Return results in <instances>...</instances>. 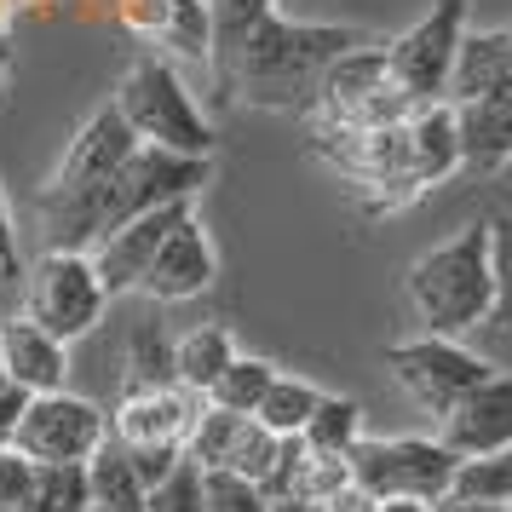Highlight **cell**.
Returning <instances> with one entry per match:
<instances>
[{
  "mask_svg": "<svg viewBox=\"0 0 512 512\" xmlns=\"http://www.w3.org/2000/svg\"><path fill=\"white\" fill-rule=\"evenodd\" d=\"M357 41L369 35L351 24H300V18L265 12L248 29V41L236 47L225 98H242L254 110H282V116H311L323 70Z\"/></svg>",
  "mask_w": 512,
  "mask_h": 512,
  "instance_id": "6da1fadb",
  "label": "cell"
},
{
  "mask_svg": "<svg viewBox=\"0 0 512 512\" xmlns=\"http://www.w3.org/2000/svg\"><path fill=\"white\" fill-rule=\"evenodd\" d=\"M403 294L415 311L420 334H449L461 340L472 328H489V305H495V277H489V225L472 219L455 236H443L438 248L403 271Z\"/></svg>",
  "mask_w": 512,
  "mask_h": 512,
  "instance_id": "7a4b0ae2",
  "label": "cell"
},
{
  "mask_svg": "<svg viewBox=\"0 0 512 512\" xmlns=\"http://www.w3.org/2000/svg\"><path fill=\"white\" fill-rule=\"evenodd\" d=\"M110 104L121 110V121L133 127L139 144H162V150H179V156H213L208 110L196 104L185 70L173 58H162V52L139 58L133 70L121 75Z\"/></svg>",
  "mask_w": 512,
  "mask_h": 512,
  "instance_id": "3957f363",
  "label": "cell"
},
{
  "mask_svg": "<svg viewBox=\"0 0 512 512\" xmlns=\"http://www.w3.org/2000/svg\"><path fill=\"white\" fill-rule=\"evenodd\" d=\"M455 461L438 438H363L346 449L351 489H363L369 501H420V507H443L449 501V478Z\"/></svg>",
  "mask_w": 512,
  "mask_h": 512,
  "instance_id": "277c9868",
  "label": "cell"
},
{
  "mask_svg": "<svg viewBox=\"0 0 512 512\" xmlns=\"http://www.w3.org/2000/svg\"><path fill=\"white\" fill-rule=\"evenodd\" d=\"M104 282L93 271V254H75V248H47L24 271V317L35 328H47L52 340L75 346L81 334H93L104 323Z\"/></svg>",
  "mask_w": 512,
  "mask_h": 512,
  "instance_id": "5b68a950",
  "label": "cell"
},
{
  "mask_svg": "<svg viewBox=\"0 0 512 512\" xmlns=\"http://www.w3.org/2000/svg\"><path fill=\"white\" fill-rule=\"evenodd\" d=\"M213 179V156H179L162 144H133V156L104 190V231H116L139 213L173 208V202H196L202 185Z\"/></svg>",
  "mask_w": 512,
  "mask_h": 512,
  "instance_id": "8992f818",
  "label": "cell"
},
{
  "mask_svg": "<svg viewBox=\"0 0 512 512\" xmlns=\"http://www.w3.org/2000/svg\"><path fill=\"white\" fill-rule=\"evenodd\" d=\"M466 35V0H432L415 24L386 41V70L392 87L409 104H432L449 98V70H455V52Z\"/></svg>",
  "mask_w": 512,
  "mask_h": 512,
  "instance_id": "52a82bcc",
  "label": "cell"
},
{
  "mask_svg": "<svg viewBox=\"0 0 512 512\" xmlns=\"http://www.w3.org/2000/svg\"><path fill=\"white\" fill-rule=\"evenodd\" d=\"M386 369H392V380L415 397L426 415L443 420L489 369H495V363H484L472 346L449 340V334H415V340L386 346Z\"/></svg>",
  "mask_w": 512,
  "mask_h": 512,
  "instance_id": "ba28073f",
  "label": "cell"
},
{
  "mask_svg": "<svg viewBox=\"0 0 512 512\" xmlns=\"http://www.w3.org/2000/svg\"><path fill=\"white\" fill-rule=\"evenodd\" d=\"M110 432V409H98L93 397L64 392H35L29 409L18 415V432H12V449L29 455L35 466H58V461H87Z\"/></svg>",
  "mask_w": 512,
  "mask_h": 512,
  "instance_id": "9c48e42d",
  "label": "cell"
},
{
  "mask_svg": "<svg viewBox=\"0 0 512 512\" xmlns=\"http://www.w3.org/2000/svg\"><path fill=\"white\" fill-rule=\"evenodd\" d=\"M213 277H219V254H213L202 219L190 213V219H179V225L162 236V248H156V259L144 265L139 288L156 305H179V300H202V294L213 288Z\"/></svg>",
  "mask_w": 512,
  "mask_h": 512,
  "instance_id": "30bf717a",
  "label": "cell"
},
{
  "mask_svg": "<svg viewBox=\"0 0 512 512\" xmlns=\"http://www.w3.org/2000/svg\"><path fill=\"white\" fill-rule=\"evenodd\" d=\"M438 443L449 455H495L512 449V374L489 369L472 392L438 420Z\"/></svg>",
  "mask_w": 512,
  "mask_h": 512,
  "instance_id": "8fae6325",
  "label": "cell"
},
{
  "mask_svg": "<svg viewBox=\"0 0 512 512\" xmlns=\"http://www.w3.org/2000/svg\"><path fill=\"white\" fill-rule=\"evenodd\" d=\"M179 219H190V202H173V208H156V213H139V219H127V225H116V231L98 236V242H93V271H98V282H104V294H110V300L139 288L144 265L156 259L162 236L173 231Z\"/></svg>",
  "mask_w": 512,
  "mask_h": 512,
  "instance_id": "7c38bea8",
  "label": "cell"
},
{
  "mask_svg": "<svg viewBox=\"0 0 512 512\" xmlns=\"http://www.w3.org/2000/svg\"><path fill=\"white\" fill-rule=\"evenodd\" d=\"M208 397L185 392V386H162V392H121L110 409V438L116 443H179L185 449L190 426L202 415Z\"/></svg>",
  "mask_w": 512,
  "mask_h": 512,
  "instance_id": "4fadbf2b",
  "label": "cell"
},
{
  "mask_svg": "<svg viewBox=\"0 0 512 512\" xmlns=\"http://www.w3.org/2000/svg\"><path fill=\"white\" fill-rule=\"evenodd\" d=\"M455 133L466 173H501L512 162V81L455 104Z\"/></svg>",
  "mask_w": 512,
  "mask_h": 512,
  "instance_id": "5bb4252c",
  "label": "cell"
},
{
  "mask_svg": "<svg viewBox=\"0 0 512 512\" xmlns=\"http://www.w3.org/2000/svg\"><path fill=\"white\" fill-rule=\"evenodd\" d=\"M0 369L12 386L35 392H64L70 386V346L52 340L47 328H35L29 317H12L0 323Z\"/></svg>",
  "mask_w": 512,
  "mask_h": 512,
  "instance_id": "9a60e30c",
  "label": "cell"
},
{
  "mask_svg": "<svg viewBox=\"0 0 512 512\" xmlns=\"http://www.w3.org/2000/svg\"><path fill=\"white\" fill-rule=\"evenodd\" d=\"M409 179L420 190L443 185L449 173H461V133H455V104L449 98H432V104H415L409 121Z\"/></svg>",
  "mask_w": 512,
  "mask_h": 512,
  "instance_id": "2e32d148",
  "label": "cell"
},
{
  "mask_svg": "<svg viewBox=\"0 0 512 512\" xmlns=\"http://www.w3.org/2000/svg\"><path fill=\"white\" fill-rule=\"evenodd\" d=\"M501 81H512V29H466L449 70V104H466Z\"/></svg>",
  "mask_w": 512,
  "mask_h": 512,
  "instance_id": "e0dca14e",
  "label": "cell"
},
{
  "mask_svg": "<svg viewBox=\"0 0 512 512\" xmlns=\"http://www.w3.org/2000/svg\"><path fill=\"white\" fill-rule=\"evenodd\" d=\"M231 357H236L231 328L225 323H196V328H185V334L173 340V380H179L185 392L208 397L213 380L231 369Z\"/></svg>",
  "mask_w": 512,
  "mask_h": 512,
  "instance_id": "ac0fdd59",
  "label": "cell"
},
{
  "mask_svg": "<svg viewBox=\"0 0 512 512\" xmlns=\"http://www.w3.org/2000/svg\"><path fill=\"white\" fill-rule=\"evenodd\" d=\"M179 386L173 380V334L156 317L127 328V346H121V392H162Z\"/></svg>",
  "mask_w": 512,
  "mask_h": 512,
  "instance_id": "d6986e66",
  "label": "cell"
},
{
  "mask_svg": "<svg viewBox=\"0 0 512 512\" xmlns=\"http://www.w3.org/2000/svg\"><path fill=\"white\" fill-rule=\"evenodd\" d=\"M156 47H162V58L185 64V70H208V64H213L208 0H167L162 24H156Z\"/></svg>",
  "mask_w": 512,
  "mask_h": 512,
  "instance_id": "ffe728a7",
  "label": "cell"
},
{
  "mask_svg": "<svg viewBox=\"0 0 512 512\" xmlns=\"http://www.w3.org/2000/svg\"><path fill=\"white\" fill-rule=\"evenodd\" d=\"M87 484H93V507H110V512H144V495H150V489L139 484L133 461H127V449H121L110 432H104V443L87 455Z\"/></svg>",
  "mask_w": 512,
  "mask_h": 512,
  "instance_id": "44dd1931",
  "label": "cell"
},
{
  "mask_svg": "<svg viewBox=\"0 0 512 512\" xmlns=\"http://www.w3.org/2000/svg\"><path fill=\"white\" fill-rule=\"evenodd\" d=\"M277 12V0H208V18H213V81H219V98H225V75H231V58L236 47L248 41V29Z\"/></svg>",
  "mask_w": 512,
  "mask_h": 512,
  "instance_id": "7402d4cb",
  "label": "cell"
},
{
  "mask_svg": "<svg viewBox=\"0 0 512 512\" xmlns=\"http://www.w3.org/2000/svg\"><path fill=\"white\" fill-rule=\"evenodd\" d=\"M300 438H305L311 455H346L351 443L363 438V403H357V397H328L323 392Z\"/></svg>",
  "mask_w": 512,
  "mask_h": 512,
  "instance_id": "603a6c76",
  "label": "cell"
},
{
  "mask_svg": "<svg viewBox=\"0 0 512 512\" xmlns=\"http://www.w3.org/2000/svg\"><path fill=\"white\" fill-rule=\"evenodd\" d=\"M317 386L311 380H300V374H277L271 380V392L259 397L254 420L265 426V432H277V438H300L305 420H311V409H317Z\"/></svg>",
  "mask_w": 512,
  "mask_h": 512,
  "instance_id": "cb8c5ba5",
  "label": "cell"
},
{
  "mask_svg": "<svg viewBox=\"0 0 512 512\" xmlns=\"http://www.w3.org/2000/svg\"><path fill=\"white\" fill-rule=\"evenodd\" d=\"M242 420L248 415H231V409L202 403V415H196V426H190V438H185V461H196L202 472H225L236 438H242Z\"/></svg>",
  "mask_w": 512,
  "mask_h": 512,
  "instance_id": "d4e9b609",
  "label": "cell"
},
{
  "mask_svg": "<svg viewBox=\"0 0 512 512\" xmlns=\"http://www.w3.org/2000/svg\"><path fill=\"white\" fill-rule=\"evenodd\" d=\"M449 501H512V449H495V455H466V461H455Z\"/></svg>",
  "mask_w": 512,
  "mask_h": 512,
  "instance_id": "484cf974",
  "label": "cell"
},
{
  "mask_svg": "<svg viewBox=\"0 0 512 512\" xmlns=\"http://www.w3.org/2000/svg\"><path fill=\"white\" fill-rule=\"evenodd\" d=\"M271 380H277V369H271L265 357H242V351H236L231 369L213 380L208 403H213V409H231V415H254L259 397L271 392Z\"/></svg>",
  "mask_w": 512,
  "mask_h": 512,
  "instance_id": "4316f807",
  "label": "cell"
},
{
  "mask_svg": "<svg viewBox=\"0 0 512 512\" xmlns=\"http://www.w3.org/2000/svg\"><path fill=\"white\" fill-rule=\"evenodd\" d=\"M489 277H495V305L489 328H512V213H489Z\"/></svg>",
  "mask_w": 512,
  "mask_h": 512,
  "instance_id": "83f0119b",
  "label": "cell"
},
{
  "mask_svg": "<svg viewBox=\"0 0 512 512\" xmlns=\"http://www.w3.org/2000/svg\"><path fill=\"white\" fill-rule=\"evenodd\" d=\"M202 507L208 512H271V495L242 472H202Z\"/></svg>",
  "mask_w": 512,
  "mask_h": 512,
  "instance_id": "f1b7e54d",
  "label": "cell"
},
{
  "mask_svg": "<svg viewBox=\"0 0 512 512\" xmlns=\"http://www.w3.org/2000/svg\"><path fill=\"white\" fill-rule=\"evenodd\" d=\"M340 489H351L346 455H311V449H305V461H300V472H294V489H288V495H300V501H311V507H323V501H334Z\"/></svg>",
  "mask_w": 512,
  "mask_h": 512,
  "instance_id": "f546056e",
  "label": "cell"
},
{
  "mask_svg": "<svg viewBox=\"0 0 512 512\" xmlns=\"http://www.w3.org/2000/svg\"><path fill=\"white\" fill-rule=\"evenodd\" d=\"M277 449H282L277 432H265V426H259L254 415H248V420H242V438H236L231 466H225V472H242V478L265 484V478H271V466H277Z\"/></svg>",
  "mask_w": 512,
  "mask_h": 512,
  "instance_id": "4dcf8cb0",
  "label": "cell"
},
{
  "mask_svg": "<svg viewBox=\"0 0 512 512\" xmlns=\"http://www.w3.org/2000/svg\"><path fill=\"white\" fill-rule=\"evenodd\" d=\"M144 512H208V507H202V466L179 461L162 484L144 495Z\"/></svg>",
  "mask_w": 512,
  "mask_h": 512,
  "instance_id": "1f68e13d",
  "label": "cell"
},
{
  "mask_svg": "<svg viewBox=\"0 0 512 512\" xmlns=\"http://www.w3.org/2000/svg\"><path fill=\"white\" fill-rule=\"evenodd\" d=\"M35 484H41V466L18 455V449H0V512H29L35 507Z\"/></svg>",
  "mask_w": 512,
  "mask_h": 512,
  "instance_id": "d6a6232c",
  "label": "cell"
},
{
  "mask_svg": "<svg viewBox=\"0 0 512 512\" xmlns=\"http://www.w3.org/2000/svg\"><path fill=\"white\" fill-rule=\"evenodd\" d=\"M121 449H127V461H133V472H139L144 489H156L173 466L185 461V449H179V443H121Z\"/></svg>",
  "mask_w": 512,
  "mask_h": 512,
  "instance_id": "836d02e7",
  "label": "cell"
},
{
  "mask_svg": "<svg viewBox=\"0 0 512 512\" xmlns=\"http://www.w3.org/2000/svg\"><path fill=\"white\" fill-rule=\"evenodd\" d=\"M29 409V392L24 386H0V449H12V432H18V415Z\"/></svg>",
  "mask_w": 512,
  "mask_h": 512,
  "instance_id": "e575fe53",
  "label": "cell"
},
{
  "mask_svg": "<svg viewBox=\"0 0 512 512\" xmlns=\"http://www.w3.org/2000/svg\"><path fill=\"white\" fill-rule=\"evenodd\" d=\"M0 277H24V259H18V231H12V208L0 196Z\"/></svg>",
  "mask_w": 512,
  "mask_h": 512,
  "instance_id": "d590c367",
  "label": "cell"
},
{
  "mask_svg": "<svg viewBox=\"0 0 512 512\" xmlns=\"http://www.w3.org/2000/svg\"><path fill=\"white\" fill-rule=\"evenodd\" d=\"M443 512H512L507 501H443Z\"/></svg>",
  "mask_w": 512,
  "mask_h": 512,
  "instance_id": "8d00e7d4",
  "label": "cell"
},
{
  "mask_svg": "<svg viewBox=\"0 0 512 512\" xmlns=\"http://www.w3.org/2000/svg\"><path fill=\"white\" fill-rule=\"evenodd\" d=\"M271 512H323V507H311V501H300V495H277Z\"/></svg>",
  "mask_w": 512,
  "mask_h": 512,
  "instance_id": "74e56055",
  "label": "cell"
},
{
  "mask_svg": "<svg viewBox=\"0 0 512 512\" xmlns=\"http://www.w3.org/2000/svg\"><path fill=\"white\" fill-rule=\"evenodd\" d=\"M41 6H52V0H12V12H41Z\"/></svg>",
  "mask_w": 512,
  "mask_h": 512,
  "instance_id": "f35d334b",
  "label": "cell"
},
{
  "mask_svg": "<svg viewBox=\"0 0 512 512\" xmlns=\"http://www.w3.org/2000/svg\"><path fill=\"white\" fill-rule=\"evenodd\" d=\"M6 70H12V47H6V35H0V81H6Z\"/></svg>",
  "mask_w": 512,
  "mask_h": 512,
  "instance_id": "ab89813d",
  "label": "cell"
},
{
  "mask_svg": "<svg viewBox=\"0 0 512 512\" xmlns=\"http://www.w3.org/2000/svg\"><path fill=\"white\" fill-rule=\"evenodd\" d=\"M87 512H110V507H87Z\"/></svg>",
  "mask_w": 512,
  "mask_h": 512,
  "instance_id": "60d3db41",
  "label": "cell"
},
{
  "mask_svg": "<svg viewBox=\"0 0 512 512\" xmlns=\"http://www.w3.org/2000/svg\"><path fill=\"white\" fill-rule=\"evenodd\" d=\"M0 386H6V369H0Z\"/></svg>",
  "mask_w": 512,
  "mask_h": 512,
  "instance_id": "b9f144b4",
  "label": "cell"
},
{
  "mask_svg": "<svg viewBox=\"0 0 512 512\" xmlns=\"http://www.w3.org/2000/svg\"><path fill=\"white\" fill-rule=\"evenodd\" d=\"M507 507H512V501H507Z\"/></svg>",
  "mask_w": 512,
  "mask_h": 512,
  "instance_id": "7bdbcfd3",
  "label": "cell"
},
{
  "mask_svg": "<svg viewBox=\"0 0 512 512\" xmlns=\"http://www.w3.org/2000/svg\"><path fill=\"white\" fill-rule=\"evenodd\" d=\"M438 512H443V507H438Z\"/></svg>",
  "mask_w": 512,
  "mask_h": 512,
  "instance_id": "ee69618b",
  "label": "cell"
}]
</instances>
